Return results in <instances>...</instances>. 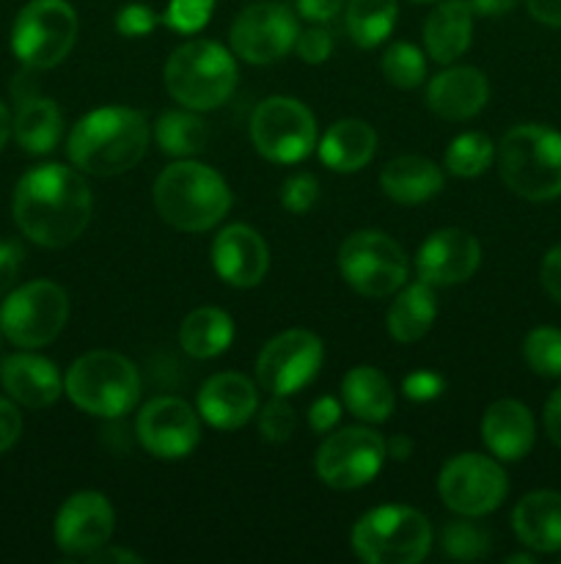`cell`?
Returning a JSON list of instances; mask_svg holds the SVG:
<instances>
[{
  "instance_id": "obj_19",
  "label": "cell",
  "mask_w": 561,
  "mask_h": 564,
  "mask_svg": "<svg viewBox=\"0 0 561 564\" xmlns=\"http://www.w3.org/2000/svg\"><path fill=\"white\" fill-rule=\"evenodd\" d=\"M212 264L226 284L251 290L262 284L270 268V251L264 237L245 224H231L215 237Z\"/></svg>"
},
{
  "instance_id": "obj_24",
  "label": "cell",
  "mask_w": 561,
  "mask_h": 564,
  "mask_svg": "<svg viewBox=\"0 0 561 564\" xmlns=\"http://www.w3.org/2000/svg\"><path fill=\"white\" fill-rule=\"evenodd\" d=\"M512 529L526 549L539 554L561 551V494L534 490L522 496L512 512Z\"/></svg>"
},
{
  "instance_id": "obj_31",
  "label": "cell",
  "mask_w": 561,
  "mask_h": 564,
  "mask_svg": "<svg viewBox=\"0 0 561 564\" xmlns=\"http://www.w3.org/2000/svg\"><path fill=\"white\" fill-rule=\"evenodd\" d=\"M231 339H234V323L223 308L215 306L190 312L179 328L182 350L193 358H201V361L229 350Z\"/></svg>"
},
{
  "instance_id": "obj_32",
  "label": "cell",
  "mask_w": 561,
  "mask_h": 564,
  "mask_svg": "<svg viewBox=\"0 0 561 564\" xmlns=\"http://www.w3.org/2000/svg\"><path fill=\"white\" fill-rule=\"evenodd\" d=\"M396 25V0H350L346 33L358 47H377Z\"/></svg>"
},
{
  "instance_id": "obj_37",
  "label": "cell",
  "mask_w": 561,
  "mask_h": 564,
  "mask_svg": "<svg viewBox=\"0 0 561 564\" xmlns=\"http://www.w3.org/2000/svg\"><path fill=\"white\" fill-rule=\"evenodd\" d=\"M522 358L542 378H561V330L534 328L522 341Z\"/></svg>"
},
{
  "instance_id": "obj_14",
  "label": "cell",
  "mask_w": 561,
  "mask_h": 564,
  "mask_svg": "<svg viewBox=\"0 0 561 564\" xmlns=\"http://www.w3.org/2000/svg\"><path fill=\"white\" fill-rule=\"evenodd\" d=\"M322 339L311 330H284L262 347L256 358V378L273 397H289L311 383L322 367Z\"/></svg>"
},
{
  "instance_id": "obj_40",
  "label": "cell",
  "mask_w": 561,
  "mask_h": 564,
  "mask_svg": "<svg viewBox=\"0 0 561 564\" xmlns=\"http://www.w3.org/2000/svg\"><path fill=\"white\" fill-rule=\"evenodd\" d=\"M319 198V182L311 174H295L284 182L280 191V202L292 215H302L317 204Z\"/></svg>"
},
{
  "instance_id": "obj_46",
  "label": "cell",
  "mask_w": 561,
  "mask_h": 564,
  "mask_svg": "<svg viewBox=\"0 0 561 564\" xmlns=\"http://www.w3.org/2000/svg\"><path fill=\"white\" fill-rule=\"evenodd\" d=\"M539 279H542L544 292H548L556 303H561V246L550 248V251L544 253Z\"/></svg>"
},
{
  "instance_id": "obj_10",
  "label": "cell",
  "mask_w": 561,
  "mask_h": 564,
  "mask_svg": "<svg viewBox=\"0 0 561 564\" xmlns=\"http://www.w3.org/2000/svg\"><path fill=\"white\" fill-rule=\"evenodd\" d=\"M339 270L346 284L366 297H388L407 281V253L383 231H355L339 248Z\"/></svg>"
},
{
  "instance_id": "obj_15",
  "label": "cell",
  "mask_w": 561,
  "mask_h": 564,
  "mask_svg": "<svg viewBox=\"0 0 561 564\" xmlns=\"http://www.w3.org/2000/svg\"><path fill=\"white\" fill-rule=\"evenodd\" d=\"M297 17L286 3L262 0L237 14L231 25V50L248 64H275L297 42Z\"/></svg>"
},
{
  "instance_id": "obj_49",
  "label": "cell",
  "mask_w": 561,
  "mask_h": 564,
  "mask_svg": "<svg viewBox=\"0 0 561 564\" xmlns=\"http://www.w3.org/2000/svg\"><path fill=\"white\" fill-rule=\"evenodd\" d=\"M528 14L550 28H561V0H526Z\"/></svg>"
},
{
  "instance_id": "obj_8",
  "label": "cell",
  "mask_w": 561,
  "mask_h": 564,
  "mask_svg": "<svg viewBox=\"0 0 561 564\" xmlns=\"http://www.w3.org/2000/svg\"><path fill=\"white\" fill-rule=\"evenodd\" d=\"M77 14L66 0H31L11 28V50L28 69H53L72 53Z\"/></svg>"
},
{
  "instance_id": "obj_21",
  "label": "cell",
  "mask_w": 561,
  "mask_h": 564,
  "mask_svg": "<svg viewBox=\"0 0 561 564\" xmlns=\"http://www.w3.org/2000/svg\"><path fill=\"white\" fill-rule=\"evenodd\" d=\"M490 83L476 66H451L427 86V105L446 121H465L487 105Z\"/></svg>"
},
{
  "instance_id": "obj_28",
  "label": "cell",
  "mask_w": 561,
  "mask_h": 564,
  "mask_svg": "<svg viewBox=\"0 0 561 564\" xmlns=\"http://www.w3.org/2000/svg\"><path fill=\"white\" fill-rule=\"evenodd\" d=\"M16 102L20 105H16V116L11 121L16 143L28 154L53 152L61 130H64V116H61L58 105L47 97H38V94H28Z\"/></svg>"
},
{
  "instance_id": "obj_16",
  "label": "cell",
  "mask_w": 561,
  "mask_h": 564,
  "mask_svg": "<svg viewBox=\"0 0 561 564\" xmlns=\"http://www.w3.org/2000/svg\"><path fill=\"white\" fill-rule=\"evenodd\" d=\"M135 435L148 455L160 460H182L198 446V416L179 397H157L138 413Z\"/></svg>"
},
{
  "instance_id": "obj_13",
  "label": "cell",
  "mask_w": 561,
  "mask_h": 564,
  "mask_svg": "<svg viewBox=\"0 0 561 564\" xmlns=\"http://www.w3.org/2000/svg\"><path fill=\"white\" fill-rule=\"evenodd\" d=\"M385 438L369 427L330 433L317 449V477L333 490H355L372 482L385 463Z\"/></svg>"
},
{
  "instance_id": "obj_51",
  "label": "cell",
  "mask_w": 561,
  "mask_h": 564,
  "mask_svg": "<svg viewBox=\"0 0 561 564\" xmlns=\"http://www.w3.org/2000/svg\"><path fill=\"white\" fill-rule=\"evenodd\" d=\"M86 562H91V564H127V562H132V564H141L143 560L138 554H132V551H127V549H110V545H105V549H99V551H94L91 556H88Z\"/></svg>"
},
{
  "instance_id": "obj_3",
  "label": "cell",
  "mask_w": 561,
  "mask_h": 564,
  "mask_svg": "<svg viewBox=\"0 0 561 564\" xmlns=\"http://www.w3.org/2000/svg\"><path fill=\"white\" fill-rule=\"evenodd\" d=\"M154 207L174 229L209 231L229 213L231 191L215 169L182 160L168 165L154 182Z\"/></svg>"
},
{
  "instance_id": "obj_48",
  "label": "cell",
  "mask_w": 561,
  "mask_h": 564,
  "mask_svg": "<svg viewBox=\"0 0 561 564\" xmlns=\"http://www.w3.org/2000/svg\"><path fill=\"white\" fill-rule=\"evenodd\" d=\"M344 0H297V14L311 22H330L341 11Z\"/></svg>"
},
{
  "instance_id": "obj_35",
  "label": "cell",
  "mask_w": 561,
  "mask_h": 564,
  "mask_svg": "<svg viewBox=\"0 0 561 564\" xmlns=\"http://www.w3.org/2000/svg\"><path fill=\"white\" fill-rule=\"evenodd\" d=\"M383 75L396 88H416L427 80V58L410 42H396L383 55Z\"/></svg>"
},
{
  "instance_id": "obj_44",
  "label": "cell",
  "mask_w": 561,
  "mask_h": 564,
  "mask_svg": "<svg viewBox=\"0 0 561 564\" xmlns=\"http://www.w3.org/2000/svg\"><path fill=\"white\" fill-rule=\"evenodd\" d=\"M341 419V402L336 397H319L317 402L308 411V424H311L314 433H330V430L339 424Z\"/></svg>"
},
{
  "instance_id": "obj_45",
  "label": "cell",
  "mask_w": 561,
  "mask_h": 564,
  "mask_svg": "<svg viewBox=\"0 0 561 564\" xmlns=\"http://www.w3.org/2000/svg\"><path fill=\"white\" fill-rule=\"evenodd\" d=\"M22 433V416L16 411L14 402H9L6 397H0V455L9 452L11 446L20 441Z\"/></svg>"
},
{
  "instance_id": "obj_29",
  "label": "cell",
  "mask_w": 561,
  "mask_h": 564,
  "mask_svg": "<svg viewBox=\"0 0 561 564\" xmlns=\"http://www.w3.org/2000/svg\"><path fill=\"white\" fill-rule=\"evenodd\" d=\"M435 317H438V303H435L432 284L416 281V284L402 286V292L391 303L385 325L399 345H410L429 334Z\"/></svg>"
},
{
  "instance_id": "obj_1",
  "label": "cell",
  "mask_w": 561,
  "mask_h": 564,
  "mask_svg": "<svg viewBox=\"0 0 561 564\" xmlns=\"http://www.w3.org/2000/svg\"><path fill=\"white\" fill-rule=\"evenodd\" d=\"M14 220L22 235L44 248H64L91 220V187L61 163L36 165L14 187Z\"/></svg>"
},
{
  "instance_id": "obj_17",
  "label": "cell",
  "mask_w": 561,
  "mask_h": 564,
  "mask_svg": "<svg viewBox=\"0 0 561 564\" xmlns=\"http://www.w3.org/2000/svg\"><path fill=\"white\" fill-rule=\"evenodd\" d=\"M116 516L110 501L97 490H80L69 496L55 516V543L66 556L88 560L105 549L113 534Z\"/></svg>"
},
{
  "instance_id": "obj_2",
  "label": "cell",
  "mask_w": 561,
  "mask_h": 564,
  "mask_svg": "<svg viewBox=\"0 0 561 564\" xmlns=\"http://www.w3.org/2000/svg\"><path fill=\"white\" fill-rule=\"evenodd\" d=\"M148 147V124L141 110L97 108L82 116L66 141L75 169L94 176H119L135 169Z\"/></svg>"
},
{
  "instance_id": "obj_36",
  "label": "cell",
  "mask_w": 561,
  "mask_h": 564,
  "mask_svg": "<svg viewBox=\"0 0 561 564\" xmlns=\"http://www.w3.org/2000/svg\"><path fill=\"white\" fill-rule=\"evenodd\" d=\"M440 545H443V551L449 560L473 562V560H482V556H487L490 534H487V529L479 527V523L451 521L449 527L443 529V534H440Z\"/></svg>"
},
{
  "instance_id": "obj_33",
  "label": "cell",
  "mask_w": 561,
  "mask_h": 564,
  "mask_svg": "<svg viewBox=\"0 0 561 564\" xmlns=\"http://www.w3.org/2000/svg\"><path fill=\"white\" fill-rule=\"evenodd\" d=\"M154 141L170 158H193L207 147V124L196 113L168 110L154 124Z\"/></svg>"
},
{
  "instance_id": "obj_20",
  "label": "cell",
  "mask_w": 561,
  "mask_h": 564,
  "mask_svg": "<svg viewBox=\"0 0 561 564\" xmlns=\"http://www.w3.org/2000/svg\"><path fill=\"white\" fill-rule=\"evenodd\" d=\"M258 411V391L245 375H212L198 391V413L215 430H237Z\"/></svg>"
},
{
  "instance_id": "obj_30",
  "label": "cell",
  "mask_w": 561,
  "mask_h": 564,
  "mask_svg": "<svg viewBox=\"0 0 561 564\" xmlns=\"http://www.w3.org/2000/svg\"><path fill=\"white\" fill-rule=\"evenodd\" d=\"M341 400L361 422H385L394 413V389L374 367H355L341 380Z\"/></svg>"
},
{
  "instance_id": "obj_43",
  "label": "cell",
  "mask_w": 561,
  "mask_h": 564,
  "mask_svg": "<svg viewBox=\"0 0 561 564\" xmlns=\"http://www.w3.org/2000/svg\"><path fill=\"white\" fill-rule=\"evenodd\" d=\"M402 389H405L407 400L429 402V400H435V397L443 394V378L435 372H413V375H407L405 383H402Z\"/></svg>"
},
{
  "instance_id": "obj_11",
  "label": "cell",
  "mask_w": 561,
  "mask_h": 564,
  "mask_svg": "<svg viewBox=\"0 0 561 564\" xmlns=\"http://www.w3.org/2000/svg\"><path fill=\"white\" fill-rule=\"evenodd\" d=\"M251 141L270 163H300L317 147V121L300 99L270 97L253 110Z\"/></svg>"
},
{
  "instance_id": "obj_39",
  "label": "cell",
  "mask_w": 561,
  "mask_h": 564,
  "mask_svg": "<svg viewBox=\"0 0 561 564\" xmlns=\"http://www.w3.org/2000/svg\"><path fill=\"white\" fill-rule=\"evenodd\" d=\"M215 0H170L165 22L179 33H196L209 22Z\"/></svg>"
},
{
  "instance_id": "obj_50",
  "label": "cell",
  "mask_w": 561,
  "mask_h": 564,
  "mask_svg": "<svg viewBox=\"0 0 561 564\" xmlns=\"http://www.w3.org/2000/svg\"><path fill=\"white\" fill-rule=\"evenodd\" d=\"M544 430H548V438L561 449V389H556L544 405Z\"/></svg>"
},
{
  "instance_id": "obj_27",
  "label": "cell",
  "mask_w": 561,
  "mask_h": 564,
  "mask_svg": "<svg viewBox=\"0 0 561 564\" xmlns=\"http://www.w3.org/2000/svg\"><path fill=\"white\" fill-rule=\"evenodd\" d=\"M380 187L399 204H421L443 191V171L421 154H402L380 171Z\"/></svg>"
},
{
  "instance_id": "obj_25",
  "label": "cell",
  "mask_w": 561,
  "mask_h": 564,
  "mask_svg": "<svg viewBox=\"0 0 561 564\" xmlns=\"http://www.w3.org/2000/svg\"><path fill=\"white\" fill-rule=\"evenodd\" d=\"M473 33V11L465 0H443L424 22V44L429 58L438 64H454L468 47Z\"/></svg>"
},
{
  "instance_id": "obj_38",
  "label": "cell",
  "mask_w": 561,
  "mask_h": 564,
  "mask_svg": "<svg viewBox=\"0 0 561 564\" xmlns=\"http://www.w3.org/2000/svg\"><path fill=\"white\" fill-rule=\"evenodd\" d=\"M297 416L292 411V405L286 402V397H273L267 405L258 413V433L264 441H273V444H284L295 433Z\"/></svg>"
},
{
  "instance_id": "obj_18",
  "label": "cell",
  "mask_w": 561,
  "mask_h": 564,
  "mask_svg": "<svg viewBox=\"0 0 561 564\" xmlns=\"http://www.w3.org/2000/svg\"><path fill=\"white\" fill-rule=\"evenodd\" d=\"M482 264V246L462 229H440L427 237L416 257L418 279L432 286H454L471 279Z\"/></svg>"
},
{
  "instance_id": "obj_6",
  "label": "cell",
  "mask_w": 561,
  "mask_h": 564,
  "mask_svg": "<svg viewBox=\"0 0 561 564\" xmlns=\"http://www.w3.org/2000/svg\"><path fill=\"white\" fill-rule=\"evenodd\" d=\"M234 58L218 42L193 39L176 47L165 64V88L190 110H212L223 105L237 88Z\"/></svg>"
},
{
  "instance_id": "obj_26",
  "label": "cell",
  "mask_w": 561,
  "mask_h": 564,
  "mask_svg": "<svg viewBox=\"0 0 561 564\" xmlns=\"http://www.w3.org/2000/svg\"><path fill=\"white\" fill-rule=\"evenodd\" d=\"M377 149V132L361 119H341L319 141V160L336 174L366 169Z\"/></svg>"
},
{
  "instance_id": "obj_52",
  "label": "cell",
  "mask_w": 561,
  "mask_h": 564,
  "mask_svg": "<svg viewBox=\"0 0 561 564\" xmlns=\"http://www.w3.org/2000/svg\"><path fill=\"white\" fill-rule=\"evenodd\" d=\"M465 3L479 17H501L515 9V0H465Z\"/></svg>"
},
{
  "instance_id": "obj_41",
  "label": "cell",
  "mask_w": 561,
  "mask_h": 564,
  "mask_svg": "<svg viewBox=\"0 0 561 564\" xmlns=\"http://www.w3.org/2000/svg\"><path fill=\"white\" fill-rule=\"evenodd\" d=\"M157 22H160V17L154 14L148 6L130 3V6H124L119 14H116V31H119L121 36L141 39V36H148V33L157 28Z\"/></svg>"
},
{
  "instance_id": "obj_34",
  "label": "cell",
  "mask_w": 561,
  "mask_h": 564,
  "mask_svg": "<svg viewBox=\"0 0 561 564\" xmlns=\"http://www.w3.org/2000/svg\"><path fill=\"white\" fill-rule=\"evenodd\" d=\"M495 143L484 132H462L446 149V169L454 176H482L493 165Z\"/></svg>"
},
{
  "instance_id": "obj_9",
  "label": "cell",
  "mask_w": 561,
  "mask_h": 564,
  "mask_svg": "<svg viewBox=\"0 0 561 564\" xmlns=\"http://www.w3.org/2000/svg\"><path fill=\"white\" fill-rule=\"evenodd\" d=\"M69 319V297L55 281H28L0 306V330L25 350L47 347Z\"/></svg>"
},
{
  "instance_id": "obj_53",
  "label": "cell",
  "mask_w": 561,
  "mask_h": 564,
  "mask_svg": "<svg viewBox=\"0 0 561 564\" xmlns=\"http://www.w3.org/2000/svg\"><path fill=\"white\" fill-rule=\"evenodd\" d=\"M385 455L391 460H407L413 455V441L407 435H391V441H385Z\"/></svg>"
},
{
  "instance_id": "obj_5",
  "label": "cell",
  "mask_w": 561,
  "mask_h": 564,
  "mask_svg": "<svg viewBox=\"0 0 561 564\" xmlns=\"http://www.w3.org/2000/svg\"><path fill=\"white\" fill-rule=\"evenodd\" d=\"M64 391L80 411L99 419H119L141 400V375L121 352L94 350L72 364Z\"/></svg>"
},
{
  "instance_id": "obj_47",
  "label": "cell",
  "mask_w": 561,
  "mask_h": 564,
  "mask_svg": "<svg viewBox=\"0 0 561 564\" xmlns=\"http://www.w3.org/2000/svg\"><path fill=\"white\" fill-rule=\"evenodd\" d=\"M22 268V248L14 242H0V295L16 281Z\"/></svg>"
},
{
  "instance_id": "obj_22",
  "label": "cell",
  "mask_w": 561,
  "mask_h": 564,
  "mask_svg": "<svg viewBox=\"0 0 561 564\" xmlns=\"http://www.w3.org/2000/svg\"><path fill=\"white\" fill-rule=\"evenodd\" d=\"M0 380H3V389L11 400L33 408V411L55 405L61 391H64L55 364L42 356H31V352L6 358L0 364Z\"/></svg>"
},
{
  "instance_id": "obj_55",
  "label": "cell",
  "mask_w": 561,
  "mask_h": 564,
  "mask_svg": "<svg viewBox=\"0 0 561 564\" xmlns=\"http://www.w3.org/2000/svg\"><path fill=\"white\" fill-rule=\"evenodd\" d=\"M506 562H509V564H534L537 560H534V556H528V554H515V556H509Z\"/></svg>"
},
{
  "instance_id": "obj_4",
  "label": "cell",
  "mask_w": 561,
  "mask_h": 564,
  "mask_svg": "<svg viewBox=\"0 0 561 564\" xmlns=\"http://www.w3.org/2000/svg\"><path fill=\"white\" fill-rule=\"evenodd\" d=\"M498 171L504 185L528 202L561 196V132L544 124L512 127L501 138Z\"/></svg>"
},
{
  "instance_id": "obj_54",
  "label": "cell",
  "mask_w": 561,
  "mask_h": 564,
  "mask_svg": "<svg viewBox=\"0 0 561 564\" xmlns=\"http://www.w3.org/2000/svg\"><path fill=\"white\" fill-rule=\"evenodd\" d=\"M9 135H11V116H9V110H6V105L0 102V149L6 147Z\"/></svg>"
},
{
  "instance_id": "obj_12",
  "label": "cell",
  "mask_w": 561,
  "mask_h": 564,
  "mask_svg": "<svg viewBox=\"0 0 561 564\" xmlns=\"http://www.w3.org/2000/svg\"><path fill=\"white\" fill-rule=\"evenodd\" d=\"M443 505L462 518H482L498 510L506 499V474L493 457L465 452L451 457L438 479Z\"/></svg>"
},
{
  "instance_id": "obj_42",
  "label": "cell",
  "mask_w": 561,
  "mask_h": 564,
  "mask_svg": "<svg viewBox=\"0 0 561 564\" xmlns=\"http://www.w3.org/2000/svg\"><path fill=\"white\" fill-rule=\"evenodd\" d=\"M295 47L306 64H322L333 53V36H330L328 28H308V31L297 33Z\"/></svg>"
},
{
  "instance_id": "obj_23",
  "label": "cell",
  "mask_w": 561,
  "mask_h": 564,
  "mask_svg": "<svg viewBox=\"0 0 561 564\" xmlns=\"http://www.w3.org/2000/svg\"><path fill=\"white\" fill-rule=\"evenodd\" d=\"M482 438L498 460H522L537 438L531 411L517 400L493 402L482 416Z\"/></svg>"
},
{
  "instance_id": "obj_7",
  "label": "cell",
  "mask_w": 561,
  "mask_h": 564,
  "mask_svg": "<svg viewBox=\"0 0 561 564\" xmlns=\"http://www.w3.org/2000/svg\"><path fill=\"white\" fill-rule=\"evenodd\" d=\"M432 549V527L405 505L374 507L352 529V551L366 564H418Z\"/></svg>"
},
{
  "instance_id": "obj_56",
  "label": "cell",
  "mask_w": 561,
  "mask_h": 564,
  "mask_svg": "<svg viewBox=\"0 0 561 564\" xmlns=\"http://www.w3.org/2000/svg\"><path fill=\"white\" fill-rule=\"evenodd\" d=\"M421 3H424V0H421Z\"/></svg>"
}]
</instances>
